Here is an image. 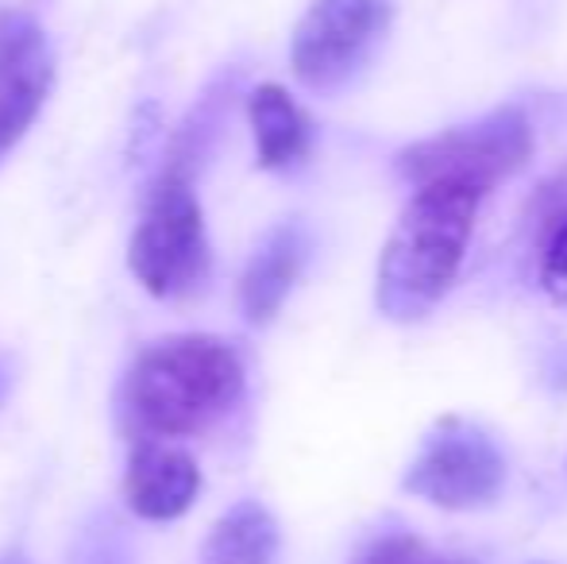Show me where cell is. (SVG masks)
I'll return each mask as SVG.
<instances>
[{"instance_id": "6da1fadb", "label": "cell", "mask_w": 567, "mask_h": 564, "mask_svg": "<svg viewBox=\"0 0 567 564\" xmlns=\"http://www.w3.org/2000/svg\"><path fill=\"white\" fill-rule=\"evenodd\" d=\"M478 202V189L452 182L417 186L379 259L374 301L390 321H417L441 306L467 256Z\"/></svg>"}, {"instance_id": "7a4b0ae2", "label": "cell", "mask_w": 567, "mask_h": 564, "mask_svg": "<svg viewBox=\"0 0 567 564\" xmlns=\"http://www.w3.org/2000/svg\"><path fill=\"white\" fill-rule=\"evenodd\" d=\"M244 394V363L217 337H166L127 371V414L147 433L189 437L225 418Z\"/></svg>"}, {"instance_id": "3957f363", "label": "cell", "mask_w": 567, "mask_h": 564, "mask_svg": "<svg viewBox=\"0 0 567 564\" xmlns=\"http://www.w3.org/2000/svg\"><path fill=\"white\" fill-rule=\"evenodd\" d=\"M132 275L155 298H182L209 271V236L189 166L171 163L151 189V202L127 248Z\"/></svg>"}, {"instance_id": "277c9868", "label": "cell", "mask_w": 567, "mask_h": 564, "mask_svg": "<svg viewBox=\"0 0 567 564\" xmlns=\"http://www.w3.org/2000/svg\"><path fill=\"white\" fill-rule=\"evenodd\" d=\"M533 155V129L522 109H498L475 124H460L441 136H429L402 151L398 166L413 186H433V182H452V186L486 189L494 182L509 178Z\"/></svg>"}, {"instance_id": "5b68a950", "label": "cell", "mask_w": 567, "mask_h": 564, "mask_svg": "<svg viewBox=\"0 0 567 564\" xmlns=\"http://www.w3.org/2000/svg\"><path fill=\"white\" fill-rule=\"evenodd\" d=\"M506 457L483 429L467 422H441L421 441L402 488L441 511H478L502 495Z\"/></svg>"}, {"instance_id": "8992f818", "label": "cell", "mask_w": 567, "mask_h": 564, "mask_svg": "<svg viewBox=\"0 0 567 564\" xmlns=\"http://www.w3.org/2000/svg\"><path fill=\"white\" fill-rule=\"evenodd\" d=\"M386 20V0H313L290 43V66L298 82L309 90L343 85L379 43Z\"/></svg>"}, {"instance_id": "52a82bcc", "label": "cell", "mask_w": 567, "mask_h": 564, "mask_svg": "<svg viewBox=\"0 0 567 564\" xmlns=\"http://www.w3.org/2000/svg\"><path fill=\"white\" fill-rule=\"evenodd\" d=\"M54 82L47 31L28 12H0V155L31 129Z\"/></svg>"}, {"instance_id": "ba28073f", "label": "cell", "mask_w": 567, "mask_h": 564, "mask_svg": "<svg viewBox=\"0 0 567 564\" xmlns=\"http://www.w3.org/2000/svg\"><path fill=\"white\" fill-rule=\"evenodd\" d=\"M202 491V472L194 457L171 444H140L127 460L124 499L140 519L171 522L194 506Z\"/></svg>"}, {"instance_id": "9c48e42d", "label": "cell", "mask_w": 567, "mask_h": 564, "mask_svg": "<svg viewBox=\"0 0 567 564\" xmlns=\"http://www.w3.org/2000/svg\"><path fill=\"white\" fill-rule=\"evenodd\" d=\"M301 259H306V240L293 225L275 228L259 244L244 279H239V306H244L247 321L267 325L282 309V301L290 298L293 283H298Z\"/></svg>"}, {"instance_id": "30bf717a", "label": "cell", "mask_w": 567, "mask_h": 564, "mask_svg": "<svg viewBox=\"0 0 567 564\" xmlns=\"http://www.w3.org/2000/svg\"><path fill=\"white\" fill-rule=\"evenodd\" d=\"M251 136L267 171H286L309 151V121L282 85H259L247 101Z\"/></svg>"}, {"instance_id": "8fae6325", "label": "cell", "mask_w": 567, "mask_h": 564, "mask_svg": "<svg viewBox=\"0 0 567 564\" xmlns=\"http://www.w3.org/2000/svg\"><path fill=\"white\" fill-rule=\"evenodd\" d=\"M278 553V522L255 499H244L209 530L202 564H270Z\"/></svg>"}, {"instance_id": "7c38bea8", "label": "cell", "mask_w": 567, "mask_h": 564, "mask_svg": "<svg viewBox=\"0 0 567 564\" xmlns=\"http://www.w3.org/2000/svg\"><path fill=\"white\" fill-rule=\"evenodd\" d=\"M74 564H132V553H127V542H124V534H120L116 522L85 530V534L78 537Z\"/></svg>"}, {"instance_id": "4fadbf2b", "label": "cell", "mask_w": 567, "mask_h": 564, "mask_svg": "<svg viewBox=\"0 0 567 564\" xmlns=\"http://www.w3.org/2000/svg\"><path fill=\"white\" fill-rule=\"evenodd\" d=\"M540 275H545V286L556 294L560 301H567V217L556 225L553 240H548V252H545V267H540Z\"/></svg>"}, {"instance_id": "5bb4252c", "label": "cell", "mask_w": 567, "mask_h": 564, "mask_svg": "<svg viewBox=\"0 0 567 564\" xmlns=\"http://www.w3.org/2000/svg\"><path fill=\"white\" fill-rule=\"evenodd\" d=\"M12 387H16V363H12V356H8V352H0V407L8 402Z\"/></svg>"}, {"instance_id": "9a60e30c", "label": "cell", "mask_w": 567, "mask_h": 564, "mask_svg": "<svg viewBox=\"0 0 567 564\" xmlns=\"http://www.w3.org/2000/svg\"><path fill=\"white\" fill-rule=\"evenodd\" d=\"M0 564H31V561L23 557V553H4V557H0Z\"/></svg>"}, {"instance_id": "2e32d148", "label": "cell", "mask_w": 567, "mask_h": 564, "mask_svg": "<svg viewBox=\"0 0 567 564\" xmlns=\"http://www.w3.org/2000/svg\"><path fill=\"white\" fill-rule=\"evenodd\" d=\"M441 564H463V561H441Z\"/></svg>"}]
</instances>
